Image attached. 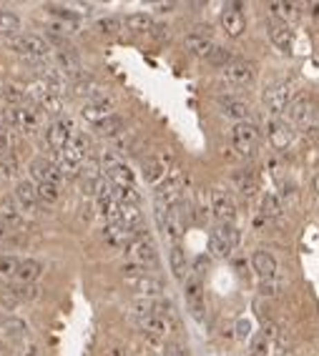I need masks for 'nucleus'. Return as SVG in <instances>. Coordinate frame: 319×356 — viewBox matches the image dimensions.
<instances>
[{"mask_svg": "<svg viewBox=\"0 0 319 356\" xmlns=\"http://www.w3.org/2000/svg\"><path fill=\"white\" fill-rule=\"evenodd\" d=\"M88 148H90V141L86 133H76V136L70 138V144L66 146V151L58 153V166H61L63 173H70V171H78L81 166H84L86 156H88Z\"/></svg>", "mask_w": 319, "mask_h": 356, "instance_id": "f257e3e1", "label": "nucleus"}, {"mask_svg": "<svg viewBox=\"0 0 319 356\" xmlns=\"http://www.w3.org/2000/svg\"><path fill=\"white\" fill-rule=\"evenodd\" d=\"M294 88H297L294 81L274 83V86L267 88V93H264V108L269 110L274 118H279L287 108H289L291 98H294Z\"/></svg>", "mask_w": 319, "mask_h": 356, "instance_id": "f03ea898", "label": "nucleus"}, {"mask_svg": "<svg viewBox=\"0 0 319 356\" xmlns=\"http://www.w3.org/2000/svg\"><path fill=\"white\" fill-rule=\"evenodd\" d=\"M236 246H239V228H236L234 224H219V226L211 231L209 248H211V254L214 256L226 259Z\"/></svg>", "mask_w": 319, "mask_h": 356, "instance_id": "7ed1b4c3", "label": "nucleus"}, {"mask_svg": "<svg viewBox=\"0 0 319 356\" xmlns=\"http://www.w3.org/2000/svg\"><path fill=\"white\" fill-rule=\"evenodd\" d=\"M10 50H15V53L23 55V58H30V61H43V58H48L50 46L43 41L41 35L23 33V35L10 38Z\"/></svg>", "mask_w": 319, "mask_h": 356, "instance_id": "20e7f679", "label": "nucleus"}, {"mask_svg": "<svg viewBox=\"0 0 319 356\" xmlns=\"http://www.w3.org/2000/svg\"><path fill=\"white\" fill-rule=\"evenodd\" d=\"M3 118H6V126H10V128L30 133L41 123V110H35L33 106H8Z\"/></svg>", "mask_w": 319, "mask_h": 356, "instance_id": "39448f33", "label": "nucleus"}, {"mask_svg": "<svg viewBox=\"0 0 319 356\" xmlns=\"http://www.w3.org/2000/svg\"><path fill=\"white\" fill-rule=\"evenodd\" d=\"M231 146L239 156H251L259 146V128L254 123H236L231 128Z\"/></svg>", "mask_w": 319, "mask_h": 356, "instance_id": "423d86ee", "label": "nucleus"}, {"mask_svg": "<svg viewBox=\"0 0 319 356\" xmlns=\"http://www.w3.org/2000/svg\"><path fill=\"white\" fill-rule=\"evenodd\" d=\"M73 136H76V133H73V123H70L68 118H56V121L46 128V146L58 156V153L66 151V146L70 144Z\"/></svg>", "mask_w": 319, "mask_h": 356, "instance_id": "0eeeda50", "label": "nucleus"}, {"mask_svg": "<svg viewBox=\"0 0 319 356\" xmlns=\"http://www.w3.org/2000/svg\"><path fill=\"white\" fill-rule=\"evenodd\" d=\"M126 256H128L131 264L151 266V264H156V244L148 239V233H139V236L126 246Z\"/></svg>", "mask_w": 319, "mask_h": 356, "instance_id": "6e6552de", "label": "nucleus"}, {"mask_svg": "<svg viewBox=\"0 0 319 356\" xmlns=\"http://www.w3.org/2000/svg\"><path fill=\"white\" fill-rule=\"evenodd\" d=\"M139 329L144 331L153 344H161L166 339L171 331H174V322H171V316H164V314H153V316H146V319H139Z\"/></svg>", "mask_w": 319, "mask_h": 356, "instance_id": "1a4fd4ad", "label": "nucleus"}, {"mask_svg": "<svg viewBox=\"0 0 319 356\" xmlns=\"http://www.w3.org/2000/svg\"><path fill=\"white\" fill-rule=\"evenodd\" d=\"M257 78V66L251 61H244V58H234V61L224 68V81L231 83V86H249Z\"/></svg>", "mask_w": 319, "mask_h": 356, "instance_id": "9d476101", "label": "nucleus"}, {"mask_svg": "<svg viewBox=\"0 0 319 356\" xmlns=\"http://www.w3.org/2000/svg\"><path fill=\"white\" fill-rule=\"evenodd\" d=\"M211 213L216 216L219 224H234L236 204L229 191H224V188H214L211 191Z\"/></svg>", "mask_w": 319, "mask_h": 356, "instance_id": "9b49d317", "label": "nucleus"}, {"mask_svg": "<svg viewBox=\"0 0 319 356\" xmlns=\"http://www.w3.org/2000/svg\"><path fill=\"white\" fill-rule=\"evenodd\" d=\"M289 118H291V123L299 126V128H314V121H317V108H314L312 98H299V101L291 103Z\"/></svg>", "mask_w": 319, "mask_h": 356, "instance_id": "f8f14e48", "label": "nucleus"}, {"mask_svg": "<svg viewBox=\"0 0 319 356\" xmlns=\"http://www.w3.org/2000/svg\"><path fill=\"white\" fill-rule=\"evenodd\" d=\"M28 168H30V176H33L38 184H58L63 178L61 166L53 164L50 158H33Z\"/></svg>", "mask_w": 319, "mask_h": 356, "instance_id": "ddd939ff", "label": "nucleus"}, {"mask_svg": "<svg viewBox=\"0 0 319 356\" xmlns=\"http://www.w3.org/2000/svg\"><path fill=\"white\" fill-rule=\"evenodd\" d=\"M184 296H186V304L191 308V314L202 322L204 316H206V304H204V286H202V279H186V286H184Z\"/></svg>", "mask_w": 319, "mask_h": 356, "instance_id": "4468645a", "label": "nucleus"}, {"mask_svg": "<svg viewBox=\"0 0 319 356\" xmlns=\"http://www.w3.org/2000/svg\"><path fill=\"white\" fill-rule=\"evenodd\" d=\"M126 281H128V286H131L139 296H144V299H153V296H159L161 291H164V281L156 279V276H151V274L128 276Z\"/></svg>", "mask_w": 319, "mask_h": 356, "instance_id": "2eb2a0df", "label": "nucleus"}, {"mask_svg": "<svg viewBox=\"0 0 319 356\" xmlns=\"http://www.w3.org/2000/svg\"><path fill=\"white\" fill-rule=\"evenodd\" d=\"M239 8H242V6L234 3V6H229L222 13V28L226 30L229 38H239V35L246 30V18H244V13L239 10Z\"/></svg>", "mask_w": 319, "mask_h": 356, "instance_id": "dca6fc26", "label": "nucleus"}, {"mask_svg": "<svg viewBox=\"0 0 319 356\" xmlns=\"http://www.w3.org/2000/svg\"><path fill=\"white\" fill-rule=\"evenodd\" d=\"M267 136H269V144L277 148V151H284V148H289L291 144V126L284 123L282 118H271L269 121V128H267Z\"/></svg>", "mask_w": 319, "mask_h": 356, "instance_id": "f3484780", "label": "nucleus"}, {"mask_svg": "<svg viewBox=\"0 0 319 356\" xmlns=\"http://www.w3.org/2000/svg\"><path fill=\"white\" fill-rule=\"evenodd\" d=\"M267 33H269V41L277 46L279 50H284V53H289L291 46H294V33H291V28L287 26V23L282 21H269V26H267Z\"/></svg>", "mask_w": 319, "mask_h": 356, "instance_id": "a211bd4d", "label": "nucleus"}, {"mask_svg": "<svg viewBox=\"0 0 319 356\" xmlns=\"http://www.w3.org/2000/svg\"><path fill=\"white\" fill-rule=\"evenodd\" d=\"M111 116H113V103L108 101V98H93V101L86 103L84 118L90 121L93 126H98L101 121H106V118H111Z\"/></svg>", "mask_w": 319, "mask_h": 356, "instance_id": "6ab92c4d", "label": "nucleus"}, {"mask_svg": "<svg viewBox=\"0 0 319 356\" xmlns=\"http://www.w3.org/2000/svg\"><path fill=\"white\" fill-rule=\"evenodd\" d=\"M184 46H186L188 53L199 55V58H209V55H211V50L216 48V43L211 41L206 33H199V30L188 33L186 38H184Z\"/></svg>", "mask_w": 319, "mask_h": 356, "instance_id": "aec40b11", "label": "nucleus"}, {"mask_svg": "<svg viewBox=\"0 0 319 356\" xmlns=\"http://www.w3.org/2000/svg\"><path fill=\"white\" fill-rule=\"evenodd\" d=\"M251 266H254V271H257L262 281L277 279V261H274V256H271L269 251H264V248L254 251V256H251Z\"/></svg>", "mask_w": 319, "mask_h": 356, "instance_id": "412c9836", "label": "nucleus"}, {"mask_svg": "<svg viewBox=\"0 0 319 356\" xmlns=\"http://www.w3.org/2000/svg\"><path fill=\"white\" fill-rule=\"evenodd\" d=\"M136 236H139V233L131 231V228L121 226V224H108V226L104 228L106 244H108V246H116V248H126L133 239H136Z\"/></svg>", "mask_w": 319, "mask_h": 356, "instance_id": "4be33fe9", "label": "nucleus"}, {"mask_svg": "<svg viewBox=\"0 0 319 356\" xmlns=\"http://www.w3.org/2000/svg\"><path fill=\"white\" fill-rule=\"evenodd\" d=\"M219 106H222L224 116L234 118L236 123H246L249 121V106L244 101H239V98H222Z\"/></svg>", "mask_w": 319, "mask_h": 356, "instance_id": "5701e85b", "label": "nucleus"}, {"mask_svg": "<svg viewBox=\"0 0 319 356\" xmlns=\"http://www.w3.org/2000/svg\"><path fill=\"white\" fill-rule=\"evenodd\" d=\"M144 178L153 186L164 184V181H166V164H164V158H159V156L146 158L144 161Z\"/></svg>", "mask_w": 319, "mask_h": 356, "instance_id": "b1692460", "label": "nucleus"}, {"mask_svg": "<svg viewBox=\"0 0 319 356\" xmlns=\"http://www.w3.org/2000/svg\"><path fill=\"white\" fill-rule=\"evenodd\" d=\"M231 184L242 196H254L257 193V178L251 171H234L231 173Z\"/></svg>", "mask_w": 319, "mask_h": 356, "instance_id": "393cba45", "label": "nucleus"}, {"mask_svg": "<svg viewBox=\"0 0 319 356\" xmlns=\"http://www.w3.org/2000/svg\"><path fill=\"white\" fill-rule=\"evenodd\" d=\"M108 181H111V186H116V188H128V186H136V184H133V171L124 164V161L108 168Z\"/></svg>", "mask_w": 319, "mask_h": 356, "instance_id": "a878e982", "label": "nucleus"}, {"mask_svg": "<svg viewBox=\"0 0 319 356\" xmlns=\"http://www.w3.org/2000/svg\"><path fill=\"white\" fill-rule=\"evenodd\" d=\"M168 264H171V271L179 281L188 279V261H186V254H184V248L176 244L171 246V254H168Z\"/></svg>", "mask_w": 319, "mask_h": 356, "instance_id": "bb28decb", "label": "nucleus"}, {"mask_svg": "<svg viewBox=\"0 0 319 356\" xmlns=\"http://www.w3.org/2000/svg\"><path fill=\"white\" fill-rule=\"evenodd\" d=\"M56 63H58V68L61 70H66V73H78L81 70V61H78V55H76V50L73 48H58V53H56Z\"/></svg>", "mask_w": 319, "mask_h": 356, "instance_id": "cd10ccee", "label": "nucleus"}, {"mask_svg": "<svg viewBox=\"0 0 319 356\" xmlns=\"http://www.w3.org/2000/svg\"><path fill=\"white\" fill-rule=\"evenodd\" d=\"M43 274V264L41 261H21V268H18V274H15V279L21 281V284H33V281H38Z\"/></svg>", "mask_w": 319, "mask_h": 356, "instance_id": "c85d7f7f", "label": "nucleus"}, {"mask_svg": "<svg viewBox=\"0 0 319 356\" xmlns=\"http://www.w3.org/2000/svg\"><path fill=\"white\" fill-rule=\"evenodd\" d=\"M126 28L131 33H151L156 26H153V18L148 13H131L126 18Z\"/></svg>", "mask_w": 319, "mask_h": 356, "instance_id": "c756f323", "label": "nucleus"}, {"mask_svg": "<svg viewBox=\"0 0 319 356\" xmlns=\"http://www.w3.org/2000/svg\"><path fill=\"white\" fill-rule=\"evenodd\" d=\"M15 199L21 201L26 208H35V204H38V186L28 184V181H23V184L15 186Z\"/></svg>", "mask_w": 319, "mask_h": 356, "instance_id": "7c9ffc66", "label": "nucleus"}, {"mask_svg": "<svg viewBox=\"0 0 319 356\" xmlns=\"http://www.w3.org/2000/svg\"><path fill=\"white\" fill-rule=\"evenodd\" d=\"M0 221H3L8 228H26V226H28V224H26V219L21 216V211H18L13 204H3V206H0Z\"/></svg>", "mask_w": 319, "mask_h": 356, "instance_id": "2f4dec72", "label": "nucleus"}, {"mask_svg": "<svg viewBox=\"0 0 319 356\" xmlns=\"http://www.w3.org/2000/svg\"><path fill=\"white\" fill-rule=\"evenodd\" d=\"M18 30H21V18L15 13H10V10H0V35L15 38Z\"/></svg>", "mask_w": 319, "mask_h": 356, "instance_id": "473e14b6", "label": "nucleus"}, {"mask_svg": "<svg viewBox=\"0 0 319 356\" xmlns=\"http://www.w3.org/2000/svg\"><path fill=\"white\" fill-rule=\"evenodd\" d=\"M282 201H279L277 193H267L262 199V213H264V219H279L282 216Z\"/></svg>", "mask_w": 319, "mask_h": 356, "instance_id": "72a5a7b5", "label": "nucleus"}, {"mask_svg": "<svg viewBox=\"0 0 319 356\" xmlns=\"http://www.w3.org/2000/svg\"><path fill=\"white\" fill-rule=\"evenodd\" d=\"M96 133H101V136H121L124 133V121L118 116L106 118V121H101L96 126Z\"/></svg>", "mask_w": 319, "mask_h": 356, "instance_id": "f704fd0d", "label": "nucleus"}, {"mask_svg": "<svg viewBox=\"0 0 319 356\" xmlns=\"http://www.w3.org/2000/svg\"><path fill=\"white\" fill-rule=\"evenodd\" d=\"M0 304L6 308H10L13 311L21 301V294H18V286H10V284H6V286H0Z\"/></svg>", "mask_w": 319, "mask_h": 356, "instance_id": "c9c22d12", "label": "nucleus"}, {"mask_svg": "<svg viewBox=\"0 0 319 356\" xmlns=\"http://www.w3.org/2000/svg\"><path fill=\"white\" fill-rule=\"evenodd\" d=\"M269 10L277 15V21L287 23L297 15V6L294 3H269Z\"/></svg>", "mask_w": 319, "mask_h": 356, "instance_id": "e433bc0d", "label": "nucleus"}, {"mask_svg": "<svg viewBox=\"0 0 319 356\" xmlns=\"http://www.w3.org/2000/svg\"><path fill=\"white\" fill-rule=\"evenodd\" d=\"M48 13L53 15V18H58V21L68 23V26H78V23H81V15L73 13V10H68V8H63V6H48Z\"/></svg>", "mask_w": 319, "mask_h": 356, "instance_id": "4c0bfd02", "label": "nucleus"}, {"mask_svg": "<svg viewBox=\"0 0 319 356\" xmlns=\"http://www.w3.org/2000/svg\"><path fill=\"white\" fill-rule=\"evenodd\" d=\"M38 103H41L43 110H48L50 116H61V113H63V101L56 96V93H46V96H43Z\"/></svg>", "mask_w": 319, "mask_h": 356, "instance_id": "58836bf2", "label": "nucleus"}, {"mask_svg": "<svg viewBox=\"0 0 319 356\" xmlns=\"http://www.w3.org/2000/svg\"><path fill=\"white\" fill-rule=\"evenodd\" d=\"M209 63H211V66H219V68H226V66H229L231 61H234V58H231V53L226 48H222V46H216L214 50H211V55H209L206 58Z\"/></svg>", "mask_w": 319, "mask_h": 356, "instance_id": "ea45409f", "label": "nucleus"}, {"mask_svg": "<svg viewBox=\"0 0 319 356\" xmlns=\"http://www.w3.org/2000/svg\"><path fill=\"white\" fill-rule=\"evenodd\" d=\"M96 30L104 35H116L118 30H121V18H113V15H108V18H101V21L96 23Z\"/></svg>", "mask_w": 319, "mask_h": 356, "instance_id": "a19ab883", "label": "nucleus"}, {"mask_svg": "<svg viewBox=\"0 0 319 356\" xmlns=\"http://www.w3.org/2000/svg\"><path fill=\"white\" fill-rule=\"evenodd\" d=\"M38 199H41L43 204H56L58 184H38Z\"/></svg>", "mask_w": 319, "mask_h": 356, "instance_id": "79ce46f5", "label": "nucleus"}, {"mask_svg": "<svg viewBox=\"0 0 319 356\" xmlns=\"http://www.w3.org/2000/svg\"><path fill=\"white\" fill-rule=\"evenodd\" d=\"M18 268H21V261L15 259V256H0V274L15 276Z\"/></svg>", "mask_w": 319, "mask_h": 356, "instance_id": "37998d69", "label": "nucleus"}, {"mask_svg": "<svg viewBox=\"0 0 319 356\" xmlns=\"http://www.w3.org/2000/svg\"><path fill=\"white\" fill-rule=\"evenodd\" d=\"M18 294H21V301H35L41 296V288L35 286V284H21Z\"/></svg>", "mask_w": 319, "mask_h": 356, "instance_id": "c03bdc74", "label": "nucleus"}, {"mask_svg": "<svg viewBox=\"0 0 319 356\" xmlns=\"http://www.w3.org/2000/svg\"><path fill=\"white\" fill-rule=\"evenodd\" d=\"M3 96H6V101L10 103V106H23V98H26V93H23L18 86H8V88L3 90Z\"/></svg>", "mask_w": 319, "mask_h": 356, "instance_id": "a18cd8bd", "label": "nucleus"}, {"mask_svg": "<svg viewBox=\"0 0 319 356\" xmlns=\"http://www.w3.org/2000/svg\"><path fill=\"white\" fill-rule=\"evenodd\" d=\"M3 329H6L8 336H23L26 331H28V326H26V324H23L21 319H8Z\"/></svg>", "mask_w": 319, "mask_h": 356, "instance_id": "49530a36", "label": "nucleus"}, {"mask_svg": "<svg viewBox=\"0 0 319 356\" xmlns=\"http://www.w3.org/2000/svg\"><path fill=\"white\" fill-rule=\"evenodd\" d=\"M10 146H13V128L0 123V153H6Z\"/></svg>", "mask_w": 319, "mask_h": 356, "instance_id": "de8ad7c7", "label": "nucleus"}, {"mask_svg": "<svg viewBox=\"0 0 319 356\" xmlns=\"http://www.w3.org/2000/svg\"><path fill=\"white\" fill-rule=\"evenodd\" d=\"M279 286H282V281L279 279H269V281H262V294L267 296H274L279 291Z\"/></svg>", "mask_w": 319, "mask_h": 356, "instance_id": "09e8293b", "label": "nucleus"}, {"mask_svg": "<svg viewBox=\"0 0 319 356\" xmlns=\"http://www.w3.org/2000/svg\"><path fill=\"white\" fill-rule=\"evenodd\" d=\"M104 356H131V351H128V346H124V344H113V346H108V349L104 351Z\"/></svg>", "mask_w": 319, "mask_h": 356, "instance_id": "8fccbe9b", "label": "nucleus"}, {"mask_svg": "<svg viewBox=\"0 0 319 356\" xmlns=\"http://www.w3.org/2000/svg\"><path fill=\"white\" fill-rule=\"evenodd\" d=\"M15 356H38V346H35V344H26Z\"/></svg>", "mask_w": 319, "mask_h": 356, "instance_id": "3c124183", "label": "nucleus"}, {"mask_svg": "<svg viewBox=\"0 0 319 356\" xmlns=\"http://www.w3.org/2000/svg\"><path fill=\"white\" fill-rule=\"evenodd\" d=\"M277 356H297V351L289 349V346H282V349H277Z\"/></svg>", "mask_w": 319, "mask_h": 356, "instance_id": "603ef678", "label": "nucleus"}, {"mask_svg": "<svg viewBox=\"0 0 319 356\" xmlns=\"http://www.w3.org/2000/svg\"><path fill=\"white\" fill-rule=\"evenodd\" d=\"M3 239H8V226L0 221V241H3Z\"/></svg>", "mask_w": 319, "mask_h": 356, "instance_id": "864d4df0", "label": "nucleus"}, {"mask_svg": "<svg viewBox=\"0 0 319 356\" xmlns=\"http://www.w3.org/2000/svg\"><path fill=\"white\" fill-rule=\"evenodd\" d=\"M312 188H314V193H317V196H319V173L312 178Z\"/></svg>", "mask_w": 319, "mask_h": 356, "instance_id": "5fc2aeb1", "label": "nucleus"}, {"mask_svg": "<svg viewBox=\"0 0 319 356\" xmlns=\"http://www.w3.org/2000/svg\"><path fill=\"white\" fill-rule=\"evenodd\" d=\"M166 356H186V354H184V351H181V349H168V351H166Z\"/></svg>", "mask_w": 319, "mask_h": 356, "instance_id": "6e6d98bb", "label": "nucleus"}, {"mask_svg": "<svg viewBox=\"0 0 319 356\" xmlns=\"http://www.w3.org/2000/svg\"><path fill=\"white\" fill-rule=\"evenodd\" d=\"M312 15L314 21H319V3H312Z\"/></svg>", "mask_w": 319, "mask_h": 356, "instance_id": "4d7b16f0", "label": "nucleus"}, {"mask_svg": "<svg viewBox=\"0 0 319 356\" xmlns=\"http://www.w3.org/2000/svg\"><path fill=\"white\" fill-rule=\"evenodd\" d=\"M0 356H8V349H6V344L0 342Z\"/></svg>", "mask_w": 319, "mask_h": 356, "instance_id": "13d9d810", "label": "nucleus"}, {"mask_svg": "<svg viewBox=\"0 0 319 356\" xmlns=\"http://www.w3.org/2000/svg\"><path fill=\"white\" fill-rule=\"evenodd\" d=\"M0 123H3V116H0Z\"/></svg>", "mask_w": 319, "mask_h": 356, "instance_id": "bf43d9fd", "label": "nucleus"}]
</instances>
